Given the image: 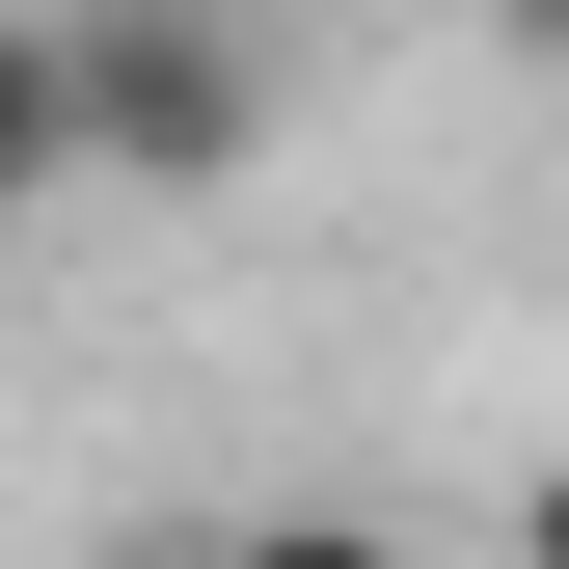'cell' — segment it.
<instances>
[{"label":"cell","mask_w":569,"mask_h":569,"mask_svg":"<svg viewBox=\"0 0 569 569\" xmlns=\"http://www.w3.org/2000/svg\"><path fill=\"white\" fill-rule=\"evenodd\" d=\"M28 28H54V163L136 190V218L244 190V163H271V109H299L271 0H28Z\"/></svg>","instance_id":"6da1fadb"},{"label":"cell","mask_w":569,"mask_h":569,"mask_svg":"<svg viewBox=\"0 0 569 569\" xmlns=\"http://www.w3.org/2000/svg\"><path fill=\"white\" fill-rule=\"evenodd\" d=\"M54 190H82V163H54V28H28V0H0V244H28Z\"/></svg>","instance_id":"7a4b0ae2"},{"label":"cell","mask_w":569,"mask_h":569,"mask_svg":"<svg viewBox=\"0 0 569 569\" xmlns=\"http://www.w3.org/2000/svg\"><path fill=\"white\" fill-rule=\"evenodd\" d=\"M218 569H435V542H380V516H244Z\"/></svg>","instance_id":"3957f363"}]
</instances>
